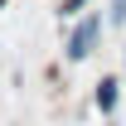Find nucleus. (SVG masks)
<instances>
[{
	"label": "nucleus",
	"mask_w": 126,
	"mask_h": 126,
	"mask_svg": "<svg viewBox=\"0 0 126 126\" xmlns=\"http://www.w3.org/2000/svg\"><path fill=\"white\" fill-rule=\"evenodd\" d=\"M97 34H102V15H92V19H82L78 29H73V39H68V58H73V63H82L87 53H92V44H97Z\"/></svg>",
	"instance_id": "1"
},
{
	"label": "nucleus",
	"mask_w": 126,
	"mask_h": 126,
	"mask_svg": "<svg viewBox=\"0 0 126 126\" xmlns=\"http://www.w3.org/2000/svg\"><path fill=\"white\" fill-rule=\"evenodd\" d=\"M111 24H126V0H111Z\"/></svg>",
	"instance_id": "3"
},
{
	"label": "nucleus",
	"mask_w": 126,
	"mask_h": 126,
	"mask_svg": "<svg viewBox=\"0 0 126 126\" xmlns=\"http://www.w3.org/2000/svg\"><path fill=\"white\" fill-rule=\"evenodd\" d=\"M116 87H121V82H111V78H102V82H97V107H102V111H111V107H116Z\"/></svg>",
	"instance_id": "2"
},
{
	"label": "nucleus",
	"mask_w": 126,
	"mask_h": 126,
	"mask_svg": "<svg viewBox=\"0 0 126 126\" xmlns=\"http://www.w3.org/2000/svg\"><path fill=\"white\" fill-rule=\"evenodd\" d=\"M82 5H87V0H63V10H58V15H78Z\"/></svg>",
	"instance_id": "4"
}]
</instances>
